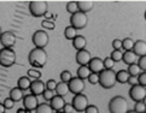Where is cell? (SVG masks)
Returning a JSON list of instances; mask_svg holds the SVG:
<instances>
[{
    "label": "cell",
    "instance_id": "27",
    "mask_svg": "<svg viewBox=\"0 0 146 113\" xmlns=\"http://www.w3.org/2000/svg\"><path fill=\"white\" fill-rule=\"evenodd\" d=\"M35 113H53V110H52L50 104L44 102V104L38 105V107H36V110H35Z\"/></svg>",
    "mask_w": 146,
    "mask_h": 113
},
{
    "label": "cell",
    "instance_id": "20",
    "mask_svg": "<svg viewBox=\"0 0 146 113\" xmlns=\"http://www.w3.org/2000/svg\"><path fill=\"white\" fill-rule=\"evenodd\" d=\"M56 95H59V96H65L69 93V87H68V83H64V82H59L57 83V87H56Z\"/></svg>",
    "mask_w": 146,
    "mask_h": 113
},
{
    "label": "cell",
    "instance_id": "1",
    "mask_svg": "<svg viewBox=\"0 0 146 113\" xmlns=\"http://www.w3.org/2000/svg\"><path fill=\"white\" fill-rule=\"evenodd\" d=\"M29 64L34 66L36 69H42L45 68L46 63H47V53L42 48H34L30 51L28 55Z\"/></svg>",
    "mask_w": 146,
    "mask_h": 113
},
{
    "label": "cell",
    "instance_id": "21",
    "mask_svg": "<svg viewBox=\"0 0 146 113\" xmlns=\"http://www.w3.org/2000/svg\"><path fill=\"white\" fill-rule=\"evenodd\" d=\"M23 90H21L18 87H16V88L11 89V91H10V99L13 100L15 102H18L21 100H23Z\"/></svg>",
    "mask_w": 146,
    "mask_h": 113
},
{
    "label": "cell",
    "instance_id": "46",
    "mask_svg": "<svg viewBox=\"0 0 146 113\" xmlns=\"http://www.w3.org/2000/svg\"><path fill=\"white\" fill-rule=\"evenodd\" d=\"M127 83H129L130 85H135V84H138V79H137V77H134V76H129V77H128Z\"/></svg>",
    "mask_w": 146,
    "mask_h": 113
},
{
    "label": "cell",
    "instance_id": "2",
    "mask_svg": "<svg viewBox=\"0 0 146 113\" xmlns=\"http://www.w3.org/2000/svg\"><path fill=\"white\" fill-rule=\"evenodd\" d=\"M99 76V82L104 89H111L112 87L116 84V72L112 69H104L100 74H98Z\"/></svg>",
    "mask_w": 146,
    "mask_h": 113
},
{
    "label": "cell",
    "instance_id": "51",
    "mask_svg": "<svg viewBox=\"0 0 146 113\" xmlns=\"http://www.w3.org/2000/svg\"><path fill=\"white\" fill-rule=\"evenodd\" d=\"M57 113H63V112H60V111H58V112H57Z\"/></svg>",
    "mask_w": 146,
    "mask_h": 113
},
{
    "label": "cell",
    "instance_id": "4",
    "mask_svg": "<svg viewBox=\"0 0 146 113\" xmlns=\"http://www.w3.org/2000/svg\"><path fill=\"white\" fill-rule=\"evenodd\" d=\"M110 113H126L128 111L127 100L123 96H115L109 102Z\"/></svg>",
    "mask_w": 146,
    "mask_h": 113
},
{
    "label": "cell",
    "instance_id": "47",
    "mask_svg": "<svg viewBox=\"0 0 146 113\" xmlns=\"http://www.w3.org/2000/svg\"><path fill=\"white\" fill-rule=\"evenodd\" d=\"M5 106H4V104H1V102H0V113H5Z\"/></svg>",
    "mask_w": 146,
    "mask_h": 113
},
{
    "label": "cell",
    "instance_id": "49",
    "mask_svg": "<svg viewBox=\"0 0 146 113\" xmlns=\"http://www.w3.org/2000/svg\"><path fill=\"white\" fill-rule=\"evenodd\" d=\"M126 113H137V112H135V111H127Z\"/></svg>",
    "mask_w": 146,
    "mask_h": 113
},
{
    "label": "cell",
    "instance_id": "48",
    "mask_svg": "<svg viewBox=\"0 0 146 113\" xmlns=\"http://www.w3.org/2000/svg\"><path fill=\"white\" fill-rule=\"evenodd\" d=\"M17 113H30V111H27V110H24V108H19L17 111Z\"/></svg>",
    "mask_w": 146,
    "mask_h": 113
},
{
    "label": "cell",
    "instance_id": "10",
    "mask_svg": "<svg viewBox=\"0 0 146 113\" xmlns=\"http://www.w3.org/2000/svg\"><path fill=\"white\" fill-rule=\"evenodd\" d=\"M68 87H69V91H71L72 94H82V91L85 90V82L79 77H72L68 83Z\"/></svg>",
    "mask_w": 146,
    "mask_h": 113
},
{
    "label": "cell",
    "instance_id": "18",
    "mask_svg": "<svg viewBox=\"0 0 146 113\" xmlns=\"http://www.w3.org/2000/svg\"><path fill=\"white\" fill-rule=\"evenodd\" d=\"M77 3V7H79V11L82 13H87L90 12L91 10L94 7V3L92 0H80V1H76Z\"/></svg>",
    "mask_w": 146,
    "mask_h": 113
},
{
    "label": "cell",
    "instance_id": "50",
    "mask_svg": "<svg viewBox=\"0 0 146 113\" xmlns=\"http://www.w3.org/2000/svg\"><path fill=\"white\" fill-rule=\"evenodd\" d=\"M1 34H3V33H1V28H0V37H1Z\"/></svg>",
    "mask_w": 146,
    "mask_h": 113
},
{
    "label": "cell",
    "instance_id": "16",
    "mask_svg": "<svg viewBox=\"0 0 146 113\" xmlns=\"http://www.w3.org/2000/svg\"><path fill=\"white\" fill-rule=\"evenodd\" d=\"M132 52L137 56H145L146 55V42L144 40H138L133 45Z\"/></svg>",
    "mask_w": 146,
    "mask_h": 113
},
{
    "label": "cell",
    "instance_id": "30",
    "mask_svg": "<svg viewBox=\"0 0 146 113\" xmlns=\"http://www.w3.org/2000/svg\"><path fill=\"white\" fill-rule=\"evenodd\" d=\"M66 11L71 13V14H74L76 12H79V7H77V3L76 1H69L66 4Z\"/></svg>",
    "mask_w": 146,
    "mask_h": 113
},
{
    "label": "cell",
    "instance_id": "17",
    "mask_svg": "<svg viewBox=\"0 0 146 113\" xmlns=\"http://www.w3.org/2000/svg\"><path fill=\"white\" fill-rule=\"evenodd\" d=\"M65 105V101H64V97L63 96H59V95H54L53 99L50 101V106L52 107L53 111H60L63 110V107Z\"/></svg>",
    "mask_w": 146,
    "mask_h": 113
},
{
    "label": "cell",
    "instance_id": "34",
    "mask_svg": "<svg viewBox=\"0 0 146 113\" xmlns=\"http://www.w3.org/2000/svg\"><path fill=\"white\" fill-rule=\"evenodd\" d=\"M138 79V84L139 85H143V87H146V71H143V72H140L137 77Z\"/></svg>",
    "mask_w": 146,
    "mask_h": 113
},
{
    "label": "cell",
    "instance_id": "14",
    "mask_svg": "<svg viewBox=\"0 0 146 113\" xmlns=\"http://www.w3.org/2000/svg\"><path fill=\"white\" fill-rule=\"evenodd\" d=\"M87 66L92 74H100L104 70V64L100 58H92Z\"/></svg>",
    "mask_w": 146,
    "mask_h": 113
},
{
    "label": "cell",
    "instance_id": "42",
    "mask_svg": "<svg viewBox=\"0 0 146 113\" xmlns=\"http://www.w3.org/2000/svg\"><path fill=\"white\" fill-rule=\"evenodd\" d=\"M3 104H4V106H5V108H10V110H11L12 107L15 106V101L11 100L10 97H7V99H5V101L3 102Z\"/></svg>",
    "mask_w": 146,
    "mask_h": 113
},
{
    "label": "cell",
    "instance_id": "12",
    "mask_svg": "<svg viewBox=\"0 0 146 113\" xmlns=\"http://www.w3.org/2000/svg\"><path fill=\"white\" fill-rule=\"evenodd\" d=\"M39 102H38V96H35L33 94H28L23 97V106L24 110L27 111H35L36 107H38Z\"/></svg>",
    "mask_w": 146,
    "mask_h": 113
},
{
    "label": "cell",
    "instance_id": "44",
    "mask_svg": "<svg viewBox=\"0 0 146 113\" xmlns=\"http://www.w3.org/2000/svg\"><path fill=\"white\" fill-rule=\"evenodd\" d=\"M112 47H113V49H121L122 48V40L115 39L112 41Z\"/></svg>",
    "mask_w": 146,
    "mask_h": 113
},
{
    "label": "cell",
    "instance_id": "26",
    "mask_svg": "<svg viewBox=\"0 0 146 113\" xmlns=\"http://www.w3.org/2000/svg\"><path fill=\"white\" fill-rule=\"evenodd\" d=\"M64 36L66 40H74L77 36V30L72 28L71 25H69V27H66L64 30Z\"/></svg>",
    "mask_w": 146,
    "mask_h": 113
},
{
    "label": "cell",
    "instance_id": "32",
    "mask_svg": "<svg viewBox=\"0 0 146 113\" xmlns=\"http://www.w3.org/2000/svg\"><path fill=\"white\" fill-rule=\"evenodd\" d=\"M137 113H143L146 111V106H145V100L144 101H139V102H135V106H134V110Z\"/></svg>",
    "mask_w": 146,
    "mask_h": 113
},
{
    "label": "cell",
    "instance_id": "24",
    "mask_svg": "<svg viewBox=\"0 0 146 113\" xmlns=\"http://www.w3.org/2000/svg\"><path fill=\"white\" fill-rule=\"evenodd\" d=\"M92 72L90 71V69H88V66H80L79 69H77V77L81 79H86L88 78V76H90Z\"/></svg>",
    "mask_w": 146,
    "mask_h": 113
},
{
    "label": "cell",
    "instance_id": "15",
    "mask_svg": "<svg viewBox=\"0 0 146 113\" xmlns=\"http://www.w3.org/2000/svg\"><path fill=\"white\" fill-rule=\"evenodd\" d=\"M30 91H32V94L35 95V96H38V95H42V93L45 91L46 89V85L42 81H40V79H35L33 81L32 83H30Z\"/></svg>",
    "mask_w": 146,
    "mask_h": 113
},
{
    "label": "cell",
    "instance_id": "43",
    "mask_svg": "<svg viewBox=\"0 0 146 113\" xmlns=\"http://www.w3.org/2000/svg\"><path fill=\"white\" fill-rule=\"evenodd\" d=\"M85 113H99V110L94 105H88L87 108L85 110Z\"/></svg>",
    "mask_w": 146,
    "mask_h": 113
},
{
    "label": "cell",
    "instance_id": "3",
    "mask_svg": "<svg viewBox=\"0 0 146 113\" xmlns=\"http://www.w3.org/2000/svg\"><path fill=\"white\" fill-rule=\"evenodd\" d=\"M29 11L34 17H42L48 12V4L45 0H34L29 3Z\"/></svg>",
    "mask_w": 146,
    "mask_h": 113
},
{
    "label": "cell",
    "instance_id": "41",
    "mask_svg": "<svg viewBox=\"0 0 146 113\" xmlns=\"http://www.w3.org/2000/svg\"><path fill=\"white\" fill-rule=\"evenodd\" d=\"M46 85V89H48V90H53L56 89V87H57V82L54 79H48L47 81V83L45 84Z\"/></svg>",
    "mask_w": 146,
    "mask_h": 113
},
{
    "label": "cell",
    "instance_id": "36",
    "mask_svg": "<svg viewBox=\"0 0 146 113\" xmlns=\"http://www.w3.org/2000/svg\"><path fill=\"white\" fill-rule=\"evenodd\" d=\"M41 25H42V28H46V29H48V30H53L54 29V23L52 22V20L50 19H44L42 22H41Z\"/></svg>",
    "mask_w": 146,
    "mask_h": 113
},
{
    "label": "cell",
    "instance_id": "31",
    "mask_svg": "<svg viewBox=\"0 0 146 113\" xmlns=\"http://www.w3.org/2000/svg\"><path fill=\"white\" fill-rule=\"evenodd\" d=\"M122 55H123V53H122L121 49H113L111 55H110V58L115 61V63H118V61L122 60Z\"/></svg>",
    "mask_w": 146,
    "mask_h": 113
},
{
    "label": "cell",
    "instance_id": "28",
    "mask_svg": "<svg viewBox=\"0 0 146 113\" xmlns=\"http://www.w3.org/2000/svg\"><path fill=\"white\" fill-rule=\"evenodd\" d=\"M140 70L139 69V66L137 64H132V65H128V70H127V72L129 76H134V77H138V75L140 74Z\"/></svg>",
    "mask_w": 146,
    "mask_h": 113
},
{
    "label": "cell",
    "instance_id": "22",
    "mask_svg": "<svg viewBox=\"0 0 146 113\" xmlns=\"http://www.w3.org/2000/svg\"><path fill=\"white\" fill-rule=\"evenodd\" d=\"M122 60H123L127 65H132V64H135V61H137V55H135V54L132 52V51H127V52L123 53Z\"/></svg>",
    "mask_w": 146,
    "mask_h": 113
},
{
    "label": "cell",
    "instance_id": "23",
    "mask_svg": "<svg viewBox=\"0 0 146 113\" xmlns=\"http://www.w3.org/2000/svg\"><path fill=\"white\" fill-rule=\"evenodd\" d=\"M30 79H29V77L28 76H23V77H21V78L18 79L17 82V85H18V88L21 90H27L30 88Z\"/></svg>",
    "mask_w": 146,
    "mask_h": 113
},
{
    "label": "cell",
    "instance_id": "25",
    "mask_svg": "<svg viewBox=\"0 0 146 113\" xmlns=\"http://www.w3.org/2000/svg\"><path fill=\"white\" fill-rule=\"evenodd\" d=\"M128 72H127V70H119L118 72L116 74V82H118V83H127V81H128Z\"/></svg>",
    "mask_w": 146,
    "mask_h": 113
},
{
    "label": "cell",
    "instance_id": "13",
    "mask_svg": "<svg viewBox=\"0 0 146 113\" xmlns=\"http://www.w3.org/2000/svg\"><path fill=\"white\" fill-rule=\"evenodd\" d=\"M91 59H92L91 53L88 52L87 49L77 51V53H76V63L79 64L80 66H86V65H88V63L91 61Z\"/></svg>",
    "mask_w": 146,
    "mask_h": 113
},
{
    "label": "cell",
    "instance_id": "38",
    "mask_svg": "<svg viewBox=\"0 0 146 113\" xmlns=\"http://www.w3.org/2000/svg\"><path fill=\"white\" fill-rule=\"evenodd\" d=\"M42 96H44V99H45L46 101H51L52 99H53V96H54V91H53V90L45 89V91L42 93Z\"/></svg>",
    "mask_w": 146,
    "mask_h": 113
},
{
    "label": "cell",
    "instance_id": "29",
    "mask_svg": "<svg viewBox=\"0 0 146 113\" xmlns=\"http://www.w3.org/2000/svg\"><path fill=\"white\" fill-rule=\"evenodd\" d=\"M133 45H134V41L130 37H126L124 40H122V48L126 51V52L127 51H132Z\"/></svg>",
    "mask_w": 146,
    "mask_h": 113
},
{
    "label": "cell",
    "instance_id": "37",
    "mask_svg": "<svg viewBox=\"0 0 146 113\" xmlns=\"http://www.w3.org/2000/svg\"><path fill=\"white\" fill-rule=\"evenodd\" d=\"M103 64H104V69H112L113 65H115V61L110 58V56H108V58H105L103 60Z\"/></svg>",
    "mask_w": 146,
    "mask_h": 113
},
{
    "label": "cell",
    "instance_id": "6",
    "mask_svg": "<svg viewBox=\"0 0 146 113\" xmlns=\"http://www.w3.org/2000/svg\"><path fill=\"white\" fill-rule=\"evenodd\" d=\"M87 23H88V18H87L86 13H82V12L79 11V12H76L74 14H71V17H70V25L74 29H76V30L85 29Z\"/></svg>",
    "mask_w": 146,
    "mask_h": 113
},
{
    "label": "cell",
    "instance_id": "40",
    "mask_svg": "<svg viewBox=\"0 0 146 113\" xmlns=\"http://www.w3.org/2000/svg\"><path fill=\"white\" fill-rule=\"evenodd\" d=\"M87 79L91 84H97L99 82V76H98V74H91L90 76H88Z\"/></svg>",
    "mask_w": 146,
    "mask_h": 113
},
{
    "label": "cell",
    "instance_id": "5",
    "mask_svg": "<svg viewBox=\"0 0 146 113\" xmlns=\"http://www.w3.org/2000/svg\"><path fill=\"white\" fill-rule=\"evenodd\" d=\"M16 63V53L12 48L0 49V65L4 68H11Z\"/></svg>",
    "mask_w": 146,
    "mask_h": 113
},
{
    "label": "cell",
    "instance_id": "35",
    "mask_svg": "<svg viewBox=\"0 0 146 113\" xmlns=\"http://www.w3.org/2000/svg\"><path fill=\"white\" fill-rule=\"evenodd\" d=\"M27 75H28V77H32V78H34V79H40V77H41V72L38 70H35V69L28 70Z\"/></svg>",
    "mask_w": 146,
    "mask_h": 113
},
{
    "label": "cell",
    "instance_id": "33",
    "mask_svg": "<svg viewBox=\"0 0 146 113\" xmlns=\"http://www.w3.org/2000/svg\"><path fill=\"white\" fill-rule=\"evenodd\" d=\"M71 78H72V75H71L70 71L65 70L60 74V79H62V82H64V83H69Z\"/></svg>",
    "mask_w": 146,
    "mask_h": 113
},
{
    "label": "cell",
    "instance_id": "19",
    "mask_svg": "<svg viewBox=\"0 0 146 113\" xmlns=\"http://www.w3.org/2000/svg\"><path fill=\"white\" fill-rule=\"evenodd\" d=\"M86 45H87V40L85 36H82V35H77V36L72 40V46H74V48L77 51L85 49Z\"/></svg>",
    "mask_w": 146,
    "mask_h": 113
},
{
    "label": "cell",
    "instance_id": "7",
    "mask_svg": "<svg viewBox=\"0 0 146 113\" xmlns=\"http://www.w3.org/2000/svg\"><path fill=\"white\" fill-rule=\"evenodd\" d=\"M32 40H33L35 48H42L44 49L46 46H47L50 37H48V34L46 33L45 30H38V32L34 33Z\"/></svg>",
    "mask_w": 146,
    "mask_h": 113
},
{
    "label": "cell",
    "instance_id": "52",
    "mask_svg": "<svg viewBox=\"0 0 146 113\" xmlns=\"http://www.w3.org/2000/svg\"><path fill=\"white\" fill-rule=\"evenodd\" d=\"M143 113H146V112H143Z\"/></svg>",
    "mask_w": 146,
    "mask_h": 113
},
{
    "label": "cell",
    "instance_id": "39",
    "mask_svg": "<svg viewBox=\"0 0 146 113\" xmlns=\"http://www.w3.org/2000/svg\"><path fill=\"white\" fill-rule=\"evenodd\" d=\"M137 65L139 66V69H140V70L146 71V55H145V56H140Z\"/></svg>",
    "mask_w": 146,
    "mask_h": 113
},
{
    "label": "cell",
    "instance_id": "11",
    "mask_svg": "<svg viewBox=\"0 0 146 113\" xmlns=\"http://www.w3.org/2000/svg\"><path fill=\"white\" fill-rule=\"evenodd\" d=\"M0 42H1L4 48H11L15 46V43H16V35L12 32H5L1 34Z\"/></svg>",
    "mask_w": 146,
    "mask_h": 113
},
{
    "label": "cell",
    "instance_id": "8",
    "mask_svg": "<svg viewBox=\"0 0 146 113\" xmlns=\"http://www.w3.org/2000/svg\"><path fill=\"white\" fill-rule=\"evenodd\" d=\"M129 96H130V99L135 102L144 101L146 97V87L139 85V84L132 85V88L129 90Z\"/></svg>",
    "mask_w": 146,
    "mask_h": 113
},
{
    "label": "cell",
    "instance_id": "45",
    "mask_svg": "<svg viewBox=\"0 0 146 113\" xmlns=\"http://www.w3.org/2000/svg\"><path fill=\"white\" fill-rule=\"evenodd\" d=\"M74 112V107L71 104H65L63 107V113H72Z\"/></svg>",
    "mask_w": 146,
    "mask_h": 113
},
{
    "label": "cell",
    "instance_id": "9",
    "mask_svg": "<svg viewBox=\"0 0 146 113\" xmlns=\"http://www.w3.org/2000/svg\"><path fill=\"white\" fill-rule=\"evenodd\" d=\"M71 105L74 107V111L77 112H85V110L88 106V99L86 95L83 94H77L74 96V99L71 101Z\"/></svg>",
    "mask_w": 146,
    "mask_h": 113
}]
</instances>
